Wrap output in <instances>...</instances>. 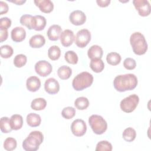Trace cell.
I'll return each mask as SVG.
<instances>
[{"instance_id":"6da1fadb","label":"cell","mask_w":151,"mask_h":151,"mask_svg":"<svg viewBox=\"0 0 151 151\" xmlns=\"http://www.w3.org/2000/svg\"><path fill=\"white\" fill-rule=\"evenodd\" d=\"M137 78L134 74H126L117 76L113 81L114 88L119 92L132 90L137 85Z\"/></svg>"},{"instance_id":"7a4b0ae2","label":"cell","mask_w":151,"mask_h":151,"mask_svg":"<svg viewBox=\"0 0 151 151\" xmlns=\"http://www.w3.org/2000/svg\"><path fill=\"white\" fill-rule=\"evenodd\" d=\"M130 43L134 53L141 55L145 54L148 48L145 36L140 32L133 33L130 37Z\"/></svg>"},{"instance_id":"3957f363","label":"cell","mask_w":151,"mask_h":151,"mask_svg":"<svg viewBox=\"0 0 151 151\" xmlns=\"http://www.w3.org/2000/svg\"><path fill=\"white\" fill-rule=\"evenodd\" d=\"M44 136L40 131H32L22 142V147L26 151H36L42 143Z\"/></svg>"},{"instance_id":"277c9868","label":"cell","mask_w":151,"mask_h":151,"mask_svg":"<svg viewBox=\"0 0 151 151\" xmlns=\"http://www.w3.org/2000/svg\"><path fill=\"white\" fill-rule=\"evenodd\" d=\"M93 76L87 71H83L77 74L73 80L72 86L76 91H81L92 84Z\"/></svg>"},{"instance_id":"5b68a950","label":"cell","mask_w":151,"mask_h":151,"mask_svg":"<svg viewBox=\"0 0 151 151\" xmlns=\"http://www.w3.org/2000/svg\"><path fill=\"white\" fill-rule=\"evenodd\" d=\"M88 123L93 131L97 134L104 133L107 129V123L104 118L97 114H93L88 118Z\"/></svg>"},{"instance_id":"8992f818","label":"cell","mask_w":151,"mask_h":151,"mask_svg":"<svg viewBox=\"0 0 151 151\" xmlns=\"http://www.w3.org/2000/svg\"><path fill=\"white\" fill-rule=\"evenodd\" d=\"M139 101V97L137 94H131L120 101V109L125 113H131L137 107Z\"/></svg>"},{"instance_id":"52a82bcc","label":"cell","mask_w":151,"mask_h":151,"mask_svg":"<svg viewBox=\"0 0 151 151\" xmlns=\"http://www.w3.org/2000/svg\"><path fill=\"white\" fill-rule=\"evenodd\" d=\"M91 40V33L87 29L79 30L75 37V43L80 48L85 47Z\"/></svg>"},{"instance_id":"ba28073f","label":"cell","mask_w":151,"mask_h":151,"mask_svg":"<svg viewBox=\"0 0 151 151\" xmlns=\"http://www.w3.org/2000/svg\"><path fill=\"white\" fill-rule=\"evenodd\" d=\"M133 4L142 17H147L150 15L151 6L147 0H133Z\"/></svg>"},{"instance_id":"9c48e42d","label":"cell","mask_w":151,"mask_h":151,"mask_svg":"<svg viewBox=\"0 0 151 151\" xmlns=\"http://www.w3.org/2000/svg\"><path fill=\"white\" fill-rule=\"evenodd\" d=\"M52 70L51 64L45 60H40L35 64V70L38 75L46 77L50 74Z\"/></svg>"},{"instance_id":"30bf717a","label":"cell","mask_w":151,"mask_h":151,"mask_svg":"<svg viewBox=\"0 0 151 151\" xmlns=\"http://www.w3.org/2000/svg\"><path fill=\"white\" fill-rule=\"evenodd\" d=\"M71 130L74 136L80 137L86 133L87 125L83 120L79 119H76L71 123Z\"/></svg>"},{"instance_id":"8fae6325","label":"cell","mask_w":151,"mask_h":151,"mask_svg":"<svg viewBox=\"0 0 151 151\" xmlns=\"http://www.w3.org/2000/svg\"><path fill=\"white\" fill-rule=\"evenodd\" d=\"M69 19L71 23L74 25H81L86 21V14L80 10H75L69 15Z\"/></svg>"},{"instance_id":"7c38bea8","label":"cell","mask_w":151,"mask_h":151,"mask_svg":"<svg viewBox=\"0 0 151 151\" xmlns=\"http://www.w3.org/2000/svg\"><path fill=\"white\" fill-rule=\"evenodd\" d=\"M44 89L50 94H55L60 90V84L54 78H49L45 81Z\"/></svg>"},{"instance_id":"4fadbf2b","label":"cell","mask_w":151,"mask_h":151,"mask_svg":"<svg viewBox=\"0 0 151 151\" xmlns=\"http://www.w3.org/2000/svg\"><path fill=\"white\" fill-rule=\"evenodd\" d=\"M60 39L61 44L64 47H67L70 46L74 40V35L73 31L68 29H65L61 32Z\"/></svg>"},{"instance_id":"5bb4252c","label":"cell","mask_w":151,"mask_h":151,"mask_svg":"<svg viewBox=\"0 0 151 151\" xmlns=\"http://www.w3.org/2000/svg\"><path fill=\"white\" fill-rule=\"evenodd\" d=\"M11 37L14 42H19L22 41L26 37V31L22 27H17L13 28L11 32Z\"/></svg>"},{"instance_id":"9a60e30c","label":"cell","mask_w":151,"mask_h":151,"mask_svg":"<svg viewBox=\"0 0 151 151\" xmlns=\"http://www.w3.org/2000/svg\"><path fill=\"white\" fill-rule=\"evenodd\" d=\"M47 21L44 17L40 15L33 16L31 23L32 29L35 31H41L44 29Z\"/></svg>"},{"instance_id":"2e32d148","label":"cell","mask_w":151,"mask_h":151,"mask_svg":"<svg viewBox=\"0 0 151 151\" xmlns=\"http://www.w3.org/2000/svg\"><path fill=\"white\" fill-rule=\"evenodd\" d=\"M61 32V27L58 25L54 24L49 27L47 32V35L50 40L57 41L60 38Z\"/></svg>"},{"instance_id":"e0dca14e","label":"cell","mask_w":151,"mask_h":151,"mask_svg":"<svg viewBox=\"0 0 151 151\" xmlns=\"http://www.w3.org/2000/svg\"><path fill=\"white\" fill-rule=\"evenodd\" d=\"M34 3L44 13H50L54 9V4L50 0H35Z\"/></svg>"},{"instance_id":"ac0fdd59","label":"cell","mask_w":151,"mask_h":151,"mask_svg":"<svg viewBox=\"0 0 151 151\" xmlns=\"http://www.w3.org/2000/svg\"><path fill=\"white\" fill-rule=\"evenodd\" d=\"M26 87L28 90L31 92H35L41 87V81L36 76H31L27 80Z\"/></svg>"},{"instance_id":"d6986e66","label":"cell","mask_w":151,"mask_h":151,"mask_svg":"<svg viewBox=\"0 0 151 151\" xmlns=\"http://www.w3.org/2000/svg\"><path fill=\"white\" fill-rule=\"evenodd\" d=\"M103 54V51L102 48L98 45H93L91 46L87 51V55L89 58L96 59L101 58Z\"/></svg>"},{"instance_id":"ffe728a7","label":"cell","mask_w":151,"mask_h":151,"mask_svg":"<svg viewBox=\"0 0 151 151\" xmlns=\"http://www.w3.org/2000/svg\"><path fill=\"white\" fill-rule=\"evenodd\" d=\"M45 43L44 37L40 34H37L31 37L29 40V44L32 48H38L42 47Z\"/></svg>"},{"instance_id":"44dd1931","label":"cell","mask_w":151,"mask_h":151,"mask_svg":"<svg viewBox=\"0 0 151 151\" xmlns=\"http://www.w3.org/2000/svg\"><path fill=\"white\" fill-rule=\"evenodd\" d=\"M11 126L12 130H17L20 129L23 125V118L21 115L15 114L10 118Z\"/></svg>"},{"instance_id":"7402d4cb","label":"cell","mask_w":151,"mask_h":151,"mask_svg":"<svg viewBox=\"0 0 151 151\" xmlns=\"http://www.w3.org/2000/svg\"><path fill=\"white\" fill-rule=\"evenodd\" d=\"M26 120L28 126L34 127L38 126L41 124V119L39 114L31 113L27 116Z\"/></svg>"},{"instance_id":"603a6c76","label":"cell","mask_w":151,"mask_h":151,"mask_svg":"<svg viewBox=\"0 0 151 151\" xmlns=\"http://www.w3.org/2000/svg\"><path fill=\"white\" fill-rule=\"evenodd\" d=\"M90 67L94 72L100 73L104 68V63L100 58L92 59L90 63Z\"/></svg>"},{"instance_id":"cb8c5ba5","label":"cell","mask_w":151,"mask_h":151,"mask_svg":"<svg viewBox=\"0 0 151 151\" xmlns=\"http://www.w3.org/2000/svg\"><path fill=\"white\" fill-rule=\"evenodd\" d=\"M47 101L44 98L39 97L34 99L31 103V107L34 110H42L45 108Z\"/></svg>"},{"instance_id":"d4e9b609","label":"cell","mask_w":151,"mask_h":151,"mask_svg":"<svg viewBox=\"0 0 151 151\" xmlns=\"http://www.w3.org/2000/svg\"><path fill=\"white\" fill-rule=\"evenodd\" d=\"M72 74V70L67 65H62L58 68L57 74L61 80H67L69 78Z\"/></svg>"},{"instance_id":"484cf974","label":"cell","mask_w":151,"mask_h":151,"mask_svg":"<svg viewBox=\"0 0 151 151\" xmlns=\"http://www.w3.org/2000/svg\"><path fill=\"white\" fill-rule=\"evenodd\" d=\"M106 61L108 64L111 65H116L120 63L121 56L116 52H111L107 54L106 56Z\"/></svg>"},{"instance_id":"4316f807","label":"cell","mask_w":151,"mask_h":151,"mask_svg":"<svg viewBox=\"0 0 151 151\" xmlns=\"http://www.w3.org/2000/svg\"><path fill=\"white\" fill-rule=\"evenodd\" d=\"M122 136L123 139L128 142H131L133 141L136 136V130L131 127H127L125 129L123 132Z\"/></svg>"},{"instance_id":"83f0119b","label":"cell","mask_w":151,"mask_h":151,"mask_svg":"<svg viewBox=\"0 0 151 151\" xmlns=\"http://www.w3.org/2000/svg\"><path fill=\"white\" fill-rule=\"evenodd\" d=\"M74 106L78 110H85L89 106V101L87 97H79L74 101Z\"/></svg>"},{"instance_id":"f1b7e54d","label":"cell","mask_w":151,"mask_h":151,"mask_svg":"<svg viewBox=\"0 0 151 151\" xmlns=\"http://www.w3.org/2000/svg\"><path fill=\"white\" fill-rule=\"evenodd\" d=\"M1 130L4 133H8L12 131L10 119L8 117H2L0 120Z\"/></svg>"},{"instance_id":"f546056e","label":"cell","mask_w":151,"mask_h":151,"mask_svg":"<svg viewBox=\"0 0 151 151\" xmlns=\"http://www.w3.org/2000/svg\"><path fill=\"white\" fill-rule=\"evenodd\" d=\"M61 55V50L57 45L50 47L48 50V56L51 60L55 61L58 60Z\"/></svg>"},{"instance_id":"4dcf8cb0","label":"cell","mask_w":151,"mask_h":151,"mask_svg":"<svg viewBox=\"0 0 151 151\" xmlns=\"http://www.w3.org/2000/svg\"><path fill=\"white\" fill-rule=\"evenodd\" d=\"M64 58L65 61L71 64H76L78 62V56L77 54L73 51H68L64 54Z\"/></svg>"},{"instance_id":"1f68e13d","label":"cell","mask_w":151,"mask_h":151,"mask_svg":"<svg viewBox=\"0 0 151 151\" xmlns=\"http://www.w3.org/2000/svg\"><path fill=\"white\" fill-rule=\"evenodd\" d=\"M27 61V56L22 54L17 55L14 59V64L16 67L21 68L25 65Z\"/></svg>"},{"instance_id":"d6a6232c","label":"cell","mask_w":151,"mask_h":151,"mask_svg":"<svg viewBox=\"0 0 151 151\" xmlns=\"http://www.w3.org/2000/svg\"><path fill=\"white\" fill-rule=\"evenodd\" d=\"M17 140L13 137H7L4 142V147L8 151L14 150L17 147Z\"/></svg>"},{"instance_id":"836d02e7","label":"cell","mask_w":151,"mask_h":151,"mask_svg":"<svg viewBox=\"0 0 151 151\" xmlns=\"http://www.w3.org/2000/svg\"><path fill=\"white\" fill-rule=\"evenodd\" d=\"M95 150L96 151H111L112 145L107 140H101L97 143Z\"/></svg>"},{"instance_id":"e575fe53","label":"cell","mask_w":151,"mask_h":151,"mask_svg":"<svg viewBox=\"0 0 151 151\" xmlns=\"http://www.w3.org/2000/svg\"><path fill=\"white\" fill-rule=\"evenodd\" d=\"M14 53L12 48L9 45H4L1 47V56L4 58H8Z\"/></svg>"},{"instance_id":"d590c367","label":"cell","mask_w":151,"mask_h":151,"mask_svg":"<svg viewBox=\"0 0 151 151\" xmlns=\"http://www.w3.org/2000/svg\"><path fill=\"white\" fill-rule=\"evenodd\" d=\"M76 114V109L70 106H68L64 107L62 111L61 115L65 119H72Z\"/></svg>"},{"instance_id":"8d00e7d4","label":"cell","mask_w":151,"mask_h":151,"mask_svg":"<svg viewBox=\"0 0 151 151\" xmlns=\"http://www.w3.org/2000/svg\"><path fill=\"white\" fill-rule=\"evenodd\" d=\"M33 16L29 14H24L22 15L20 18L19 22L20 23L25 27H27L29 29H32L31 23Z\"/></svg>"},{"instance_id":"74e56055","label":"cell","mask_w":151,"mask_h":151,"mask_svg":"<svg viewBox=\"0 0 151 151\" xmlns=\"http://www.w3.org/2000/svg\"><path fill=\"white\" fill-rule=\"evenodd\" d=\"M123 66L129 70H133L136 67V61L132 58H126L123 61Z\"/></svg>"},{"instance_id":"f35d334b","label":"cell","mask_w":151,"mask_h":151,"mask_svg":"<svg viewBox=\"0 0 151 151\" xmlns=\"http://www.w3.org/2000/svg\"><path fill=\"white\" fill-rule=\"evenodd\" d=\"M11 26V20L8 17H2L0 19V29H8Z\"/></svg>"},{"instance_id":"ab89813d","label":"cell","mask_w":151,"mask_h":151,"mask_svg":"<svg viewBox=\"0 0 151 151\" xmlns=\"http://www.w3.org/2000/svg\"><path fill=\"white\" fill-rule=\"evenodd\" d=\"M0 8H1V12H0V15H2L4 14H6L8 11V4L2 1H0Z\"/></svg>"},{"instance_id":"60d3db41","label":"cell","mask_w":151,"mask_h":151,"mask_svg":"<svg viewBox=\"0 0 151 151\" xmlns=\"http://www.w3.org/2000/svg\"><path fill=\"white\" fill-rule=\"evenodd\" d=\"M8 29H0V41L2 42L8 38Z\"/></svg>"},{"instance_id":"b9f144b4","label":"cell","mask_w":151,"mask_h":151,"mask_svg":"<svg viewBox=\"0 0 151 151\" xmlns=\"http://www.w3.org/2000/svg\"><path fill=\"white\" fill-rule=\"evenodd\" d=\"M96 2L100 7H106L110 4V0H97Z\"/></svg>"},{"instance_id":"7bdbcfd3","label":"cell","mask_w":151,"mask_h":151,"mask_svg":"<svg viewBox=\"0 0 151 151\" xmlns=\"http://www.w3.org/2000/svg\"><path fill=\"white\" fill-rule=\"evenodd\" d=\"M9 1L12 2V3H14V4H16L17 5H21L22 4H23L24 3H25L26 2L25 0H14V1H12V0H8Z\"/></svg>"}]
</instances>
